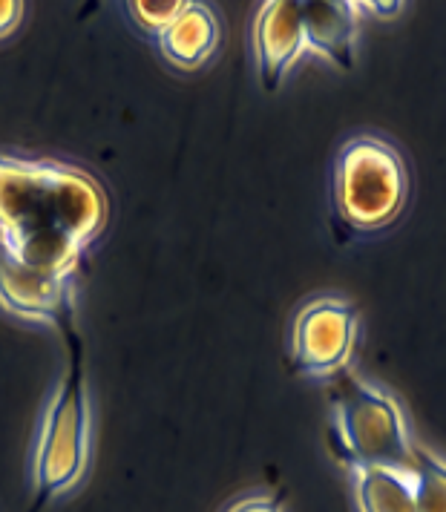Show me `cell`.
<instances>
[{
  "instance_id": "cell-1",
  "label": "cell",
  "mask_w": 446,
  "mask_h": 512,
  "mask_svg": "<svg viewBox=\"0 0 446 512\" xmlns=\"http://www.w3.org/2000/svg\"><path fill=\"white\" fill-rule=\"evenodd\" d=\"M107 210V193L90 173L49 159L0 156V251L26 271L70 282Z\"/></svg>"
},
{
  "instance_id": "cell-2",
  "label": "cell",
  "mask_w": 446,
  "mask_h": 512,
  "mask_svg": "<svg viewBox=\"0 0 446 512\" xmlns=\"http://www.w3.org/2000/svg\"><path fill=\"white\" fill-rule=\"evenodd\" d=\"M52 326L61 331L67 366L61 383L49 400L41 435L35 443V507L38 512L47 501L70 492L87 472L90 464V395H87V366H84V340L75 323V303H67Z\"/></svg>"
},
{
  "instance_id": "cell-3",
  "label": "cell",
  "mask_w": 446,
  "mask_h": 512,
  "mask_svg": "<svg viewBox=\"0 0 446 512\" xmlns=\"http://www.w3.org/2000/svg\"><path fill=\"white\" fill-rule=\"evenodd\" d=\"M409 205V167L400 150L377 133L346 141L331 164V210L343 236H375Z\"/></svg>"
},
{
  "instance_id": "cell-4",
  "label": "cell",
  "mask_w": 446,
  "mask_h": 512,
  "mask_svg": "<svg viewBox=\"0 0 446 512\" xmlns=\"http://www.w3.org/2000/svg\"><path fill=\"white\" fill-rule=\"evenodd\" d=\"M331 443L340 464L415 469V446L398 400L346 366L331 374Z\"/></svg>"
},
{
  "instance_id": "cell-5",
  "label": "cell",
  "mask_w": 446,
  "mask_h": 512,
  "mask_svg": "<svg viewBox=\"0 0 446 512\" xmlns=\"http://www.w3.org/2000/svg\"><path fill=\"white\" fill-rule=\"evenodd\" d=\"M357 311L340 297H314L297 308L288 328L291 369L308 377H331L349 366L357 346Z\"/></svg>"
},
{
  "instance_id": "cell-6",
  "label": "cell",
  "mask_w": 446,
  "mask_h": 512,
  "mask_svg": "<svg viewBox=\"0 0 446 512\" xmlns=\"http://www.w3.org/2000/svg\"><path fill=\"white\" fill-rule=\"evenodd\" d=\"M306 52L303 6L297 0H268L254 21V55L262 87L274 93L285 72Z\"/></svg>"
},
{
  "instance_id": "cell-7",
  "label": "cell",
  "mask_w": 446,
  "mask_h": 512,
  "mask_svg": "<svg viewBox=\"0 0 446 512\" xmlns=\"http://www.w3.org/2000/svg\"><path fill=\"white\" fill-rule=\"evenodd\" d=\"M72 300L70 282L49 280L15 265L0 251V308L38 323H55L61 308Z\"/></svg>"
},
{
  "instance_id": "cell-8",
  "label": "cell",
  "mask_w": 446,
  "mask_h": 512,
  "mask_svg": "<svg viewBox=\"0 0 446 512\" xmlns=\"http://www.w3.org/2000/svg\"><path fill=\"white\" fill-rule=\"evenodd\" d=\"M303 6V29L306 49L326 55L343 70L354 67V44H357V12L354 3L343 0H306Z\"/></svg>"
},
{
  "instance_id": "cell-9",
  "label": "cell",
  "mask_w": 446,
  "mask_h": 512,
  "mask_svg": "<svg viewBox=\"0 0 446 512\" xmlns=\"http://www.w3.org/2000/svg\"><path fill=\"white\" fill-rule=\"evenodd\" d=\"M219 47V21L211 6L188 3L182 15L159 35V49L167 64L179 70L202 67Z\"/></svg>"
},
{
  "instance_id": "cell-10",
  "label": "cell",
  "mask_w": 446,
  "mask_h": 512,
  "mask_svg": "<svg viewBox=\"0 0 446 512\" xmlns=\"http://www.w3.org/2000/svg\"><path fill=\"white\" fill-rule=\"evenodd\" d=\"M360 512H415V478L406 469L360 466L352 469Z\"/></svg>"
},
{
  "instance_id": "cell-11",
  "label": "cell",
  "mask_w": 446,
  "mask_h": 512,
  "mask_svg": "<svg viewBox=\"0 0 446 512\" xmlns=\"http://www.w3.org/2000/svg\"><path fill=\"white\" fill-rule=\"evenodd\" d=\"M415 512H446V461L415 446Z\"/></svg>"
},
{
  "instance_id": "cell-12",
  "label": "cell",
  "mask_w": 446,
  "mask_h": 512,
  "mask_svg": "<svg viewBox=\"0 0 446 512\" xmlns=\"http://www.w3.org/2000/svg\"><path fill=\"white\" fill-rule=\"evenodd\" d=\"M185 6L188 3H182V0H139V3L133 0V3H127V12H130V18L136 21L139 29L159 38L167 26L182 15Z\"/></svg>"
},
{
  "instance_id": "cell-13",
  "label": "cell",
  "mask_w": 446,
  "mask_h": 512,
  "mask_svg": "<svg viewBox=\"0 0 446 512\" xmlns=\"http://www.w3.org/2000/svg\"><path fill=\"white\" fill-rule=\"evenodd\" d=\"M228 512H282V507L280 501L271 495H251V498L236 501Z\"/></svg>"
},
{
  "instance_id": "cell-14",
  "label": "cell",
  "mask_w": 446,
  "mask_h": 512,
  "mask_svg": "<svg viewBox=\"0 0 446 512\" xmlns=\"http://www.w3.org/2000/svg\"><path fill=\"white\" fill-rule=\"evenodd\" d=\"M24 6L18 0H0V38L12 35V29L21 24Z\"/></svg>"
}]
</instances>
